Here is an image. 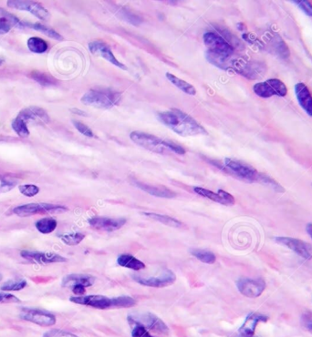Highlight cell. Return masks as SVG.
I'll list each match as a JSON object with an SVG mask.
<instances>
[{
    "label": "cell",
    "mask_w": 312,
    "mask_h": 337,
    "mask_svg": "<svg viewBox=\"0 0 312 337\" xmlns=\"http://www.w3.org/2000/svg\"><path fill=\"white\" fill-rule=\"evenodd\" d=\"M158 120L167 128L182 137L208 135L206 128L184 111L177 109L163 111L158 114Z\"/></svg>",
    "instance_id": "obj_1"
},
{
    "label": "cell",
    "mask_w": 312,
    "mask_h": 337,
    "mask_svg": "<svg viewBox=\"0 0 312 337\" xmlns=\"http://www.w3.org/2000/svg\"><path fill=\"white\" fill-rule=\"evenodd\" d=\"M119 99V93L91 89L82 96L81 102L86 106H92L98 109H109L117 105Z\"/></svg>",
    "instance_id": "obj_2"
},
{
    "label": "cell",
    "mask_w": 312,
    "mask_h": 337,
    "mask_svg": "<svg viewBox=\"0 0 312 337\" xmlns=\"http://www.w3.org/2000/svg\"><path fill=\"white\" fill-rule=\"evenodd\" d=\"M225 167L234 176L249 182L262 181L264 177L249 164L232 159H225Z\"/></svg>",
    "instance_id": "obj_3"
},
{
    "label": "cell",
    "mask_w": 312,
    "mask_h": 337,
    "mask_svg": "<svg viewBox=\"0 0 312 337\" xmlns=\"http://www.w3.org/2000/svg\"><path fill=\"white\" fill-rule=\"evenodd\" d=\"M204 42L208 47V52L219 57L229 58L234 54L235 48L229 42L214 32H208L204 35Z\"/></svg>",
    "instance_id": "obj_4"
},
{
    "label": "cell",
    "mask_w": 312,
    "mask_h": 337,
    "mask_svg": "<svg viewBox=\"0 0 312 337\" xmlns=\"http://www.w3.org/2000/svg\"><path fill=\"white\" fill-rule=\"evenodd\" d=\"M130 138L135 144L144 148L145 150L154 151L156 153L164 154L169 151L165 146L164 140H162L155 135L141 132V131H133L130 134Z\"/></svg>",
    "instance_id": "obj_5"
},
{
    "label": "cell",
    "mask_w": 312,
    "mask_h": 337,
    "mask_svg": "<svg viewBox=\"0 0 312 337\" xmlns=\"http://www.w3.org/2000/svg\"><path fill=\"white\" fill-rule=\"evenodd\" d=\"M67 208L60 205L48 204H29L17 206L13 210V212L19 217H29L36 214L58 213L67 211Z\"/></svg>",
    "instance_id": "obj_6"
},
{
    "label": "cell",
    "mask_w": 312,
    "mask_h": 337,
    "mask_svg": "<svg viewBox=\"0 0 312 337\" xmlns=\"http://www.w3.org/2000/svg\"><path fill=\"white\" fill-rule=\"evenodd\" d=\"M253 90L259 97L264 99L271 98L275 95L285 97L288 93L287 86L277 79H270L265 82H259L255 84Z\"/></svg>",
    "instance_id": "obj_7"
},
{
    "label": "cell",
    "mask_w": 312,
    "mask_h": 337,
    "mask_svg": "<svg viewBox=\"0 0 312 337\" xmlns=\"http://www.w3.org/2000/svg\"><path fill=\"white\" fill-rule=\"evenodd\" d=\"M128 318L138 323L141 326L145 327L148 331L150 330V331L162 334V335H167L169 333L168 326L162 322V320L151 313L129 315Z\"/></svg>",
    "instance_id": "obj_8"
},
{
    "label": "cell",
    "mask_w": 312,
    "mask_h": 337,
    "mask_svg": "<svg viewBox=\"0 0 312 337\" xmlns=\"http://www.w3.org/2000/svg\"><path fill=\"white\" fill-rule=\"evenodd\" d=\"M20 318L41 326H52L56 324L55 315L38 309H22Z\"/></svg>",
    "instance_id": "obj_9"
},
{
    "label": "cell",
    "mask_w": 312,
    "mask_h": 337,
    "mask_svg": "<svg viewBox=\"0 0 312 337\" xmlns=\"http://www.w3.org/2000/svg\"><path fill=\"white\" fill-rule=\"evenodd\" d=\"M133 279L135 280L140 285L149 286V287H156V288H162L166 287L169 285H173L176 280L175 274L171 270H164L160 275L157 277H144V276H133Z\"/></svg>",
    "instance_id": "obj_10"
},
{
    "label": "cell",
    "mask_w": 312,
    "mask_h": 337,
    "mask_svg": "<svg viewBox=\"0 0 312 337\" xmlns=\"http://www.w3.org/2000/svg\"><path fill=\"white\" fill-rule=\"evenodd\" d=\"M238 291L245 296L256 298L262 295L266 289V283L262 279L242 278L237 282Z\"/></svg>",
    "instance_id": "obj_11"
},
{
    "label": "cell",
    "mask_w": 312,
    "mask_h": 337,
    "mask_svg": "<svg viewBox=\"0 0 312 337\" xmlns=\"http://www.w3.org/2000/svg\"><path fill=\"white\" fill-rule=\"evenodd\" d=\"M277 244L284 245L289 249L293 251L295 253L301 256L304 259H311L312 257V246L306 242H303L299 239L290 238L279 236L275 239Z\"/></svg>",
    "instance_id": "obj_12"
},
{
    "label": "cell",
    "mask_w": 312,
    "mask_h": 337,
    "mask_svg": "<svg viewBox=\"0 0 312 337\" xmlns=\"http://www.w3.org/2000/svg\"><path fill=\"white\" fill-rule=\"evenodd\" d=\"M7 6L18 10H26L32 13L37 18L41 20H48L50 18V13L41 4L32 1H8Z\"/></svg>",
    "instance_id": "obj_13"
},
{
    "label": "cell",
    "mask_w": 312,
    "mask_h": 337,
    "mask_svg": "<svg viewBox=\"0 0 312 337\" xmlns=\"http://www.w3.org/2000/svg\"><path fill=\"white\" fill-rule=\"evenodd\" d=\"M89 49L91 53H93L94 56H100L107 61H109L111 64L120 68L121 70H126L127 68L125 65L121 63L117 58L114 57L113 53L110 50V47L102 41H93L89 44Z\"/></svg>",
    "instance_id": "obj_14"
},
{
    "label": "cell",
    "mask_w": 312,
    "mask_h": 337,
    "mask_svg": "<svg viewBox=\"0 0 312 337\" xmlns=\"http://www.w3.org/2000/svg\"><path fill=\"white\" fill-rule=\"evenodd\" d=\"M70 302L77 304H82L87 306H92L96 309L107 310L111 309V299L104 295H82V296H73L69 298Z\"/></svg>",
    "instance_id": "obj_15"
},
{
    "label": "cell",
    "mask_w": 312,
    "mask_h": 337,
    "mask_svg": "<svg viewBox=\"0 0 312 337\" xmlns=\"http://www.w3.org/2000/svg\"><path fill=\"white\" fill-rule=\"evenodd\" d=\"M20 255L22 256L24 259H26V260H29L31 262H38L41 264H48V263H54V262H64L67 261L66 258L56 254V253H53L23 251V252H21Z\"/></svg>",
    "instance_id": "obj_16"
},
{
    "label": "cell",
    "mask_w": 312,
    "mask_h": 337,
    "mask_svg": "<svg viewBox=\"0 0 312 337\" xmlns=\"http://www.w3.org/2000/svg\"><path fill=\"white\" fill-rule=\"evenodd\" d=\"M125 222H126L125 219L121 218L112 219L106 217H93L89 221L90 225L94 229L106 232H113L116 230H119L125 224Z\"/></svg>",
    "instance_id": "obj_17"
},
{
    "label": "cell",
    "mask_w": 312,
    "mask_h": 337,
    "mask_svg": "<svg viewBox=\"0 0 312 337\" xmlns=\"http://www.w3.org/2000/svg\"><path fill=\"white\" fill-rule=\"evenodd\" d=\"M194 191L202 197L208 198L213 202L223 204V205H226V206H232L236 203L235 198L233 197L230 193L225 192L223 190H219L217 193H215V192L209 191L207 189H204V188L196 187L194 189Z\"/></svg>",
    "instance_id": "obj_18"
},
{
    "label": "cell",
    "mask_w": 312,
    "mask_h": 337,
    "mask_svg": "<svg viewBox=\"0 0 312 337\" xmlns=\"http://www.w3.org/2000/svg\"><path fill=\"white\" fill-rule=\"evenodd\" d=\"M268 317L258 313L249 314L244 322L242 326L239 328L238 334L241 337H254L255 332L258 325L261 322H266Z\"/></svg>",
    "instance_id": "obj_19"
},
{
    "label": "cell",
    "mask_w": 312,
    "mask_h": 337,
    "mask_svg": "<svg viewBox=\"0 0 312 337\" xmlns=\"http://www.w3.org/2000/svg\"><path fill=\"white\" fill-rule=\"evenodd\" d=\"M296 97L301 108L312 117V96L304 83H298L295 86Z\"/></svg>",
    "instance_id": "obj_20"
},
{
    "label": "cell",
    "mask_w": 312,
    "mask_h": 337,
    "mask_svg": "<svg viewBox=\"0 0 312 337\" xmlns=\"http://www.w3.org/2000/svg\"><path fill=\"white\" fill-rule=\"evenodd\" d=\"M94 282H95V279L92 275L74 273V274H69L66 277H64L61 285L62 287L72 289L76 285H82L84 287L92 286L94 284Z\"/></svg>",
    "instance_id": "obj_21"
},
{
    "label": "cell",
    "mask_w": 312,
    "mask_h": 337,
    "mask_svg": "<svg viewBox=\"0 0 312 337\" xmlns=\"http://www.w3.org/2000/svg\"><path fill=\"white\" fill-rule=\"evenodd\" d=\"M17 117H19L26 123L33 122H42L46 123L50 121V118L48 116L46 111L37 107H30L29 109L24 110Z\"/></svg>",
    "instance_id": "obj_22"
},
{
    "label": "cell",
    "mask_w": 312,
    "mask_h": 337,
    "mask_svg": "<svg viewBox=\"0 0 312 337\" xmlns=\"http://www.w3.org/2000/svg\"><path fill=\"white\" fill-rule=\"evenodd\" d=\"M134 185L138 187L139 189L145 191V192L152 194L154 196L160 198H166V199H173V198L176 196V194L174 192H172L171 190H169L168 188L164 186H161V185H150V184H145L143 182H139V181H135Z\"/></svg>",
    "instance_id": "obj_23"
},
{
    "label": "cell",
    "mask_w": 312,
    "mask_h": 337,
    "mask_svg": "<svg viewBox=\"0 0 312 337\" xmlns=\"http://www.w3.org/2000/svg\"><path fill=\"white\" fill-rule=\"evenodd\" d=\"M14 27L21 28L23 27V23L10 13L0 8V35L8 33Z\"/></svg>",
    "instance_id": "obj_24"
},
{
    "label": "cell",
    "mask_w": 312,
    "mask_h": 337,
    "mask_svg": "<svg viewBox=\"0 0 312 337\" xmlns=\"http://www.w3.org/2000/svg\"><path fill=\"white\" fill-rule=\"evenodd\" d=\"M117 262L121 267L129 268L134 271L144 270L145 268L144 262L130 254H121L119 256Z\"/></svg>",
    "instance_id": "obj_25"
},
{
    "label": "cell",
    "mask_w": 312,
    "mask_h": 337,
    "mask_svg": "<svg viewBox=\"0 0 312 337\" xmlns=\"http://www.w3.org/2000/svg\"><path fill=\"white\" fill-rule=\"evenodd\" d=\"M166 78H167L169 82H171L175 87H178L183 92L188 94V95H192V96H195L197 94L196 87H194L193 85L189 84L188 82H185V81L181 80L179 78H177L176 76L173 75V74L167 72L166 73Z\"/></svg>",
    "instance_id": "obj_26"
},
{
    "label": "cell",
    "mask_w": 312,
    "mask_h": 337,
    "mask_svg": "<svg viewBox=\"0 0 312 337\" xmlns=\"http://www.w3.org/2000/svg\"><path fill=\"white\" fill-rule=\"evenodd\" d=\"M145 216L149 217L153 220L161 222L162 224H165L168 226L174 227V228H184L185 225L181 222V221L173 219L172 217L167 215H162V214H157V213H153V212H145L144 213Z\"/></svg>",
    "instance_id": "obj_27"
},
{
    "label": "cell",
    "mask_w": 312,
    "mask_h": 337,
    "mask_svg": "<svg viewBox=\"0 0 312 337\" xmlns=\"http://www.w3.org/2000/svg\"><path fill=\"white\" fill-rule=\"evenodd\" d=\"M57 226H58L57 221L53 218H51V217L43 218V219H41L40 221L36 222L37 230L43 234H49V233L54 232Z\"/></svg>",
    "instance_id": "obj_28"
},
{
    "label": "cell",
    "mask_w": 312,
    "mask_h": 337,
    "mask_svg": "<svg viewBox=\"0 0 312 337\" xmlns=\"http://www.w3.org/2000/svg\"><path fill=\"white\" fill-rule=\"evenodd\" d=\"M271 47L273 48V52L277 54V56H280L281 58H289V47H287L286 43L281 40L280 37H278L277 35L273 37Z\"/></svg>",
    "instance_id": "obj_29"
},
{
    "label": "cell",
    "mask_w": 312,
    "mask_h": 337,
    "mask_svg": "<svg viewBox=\"0 0 312 337\" xmlns=\"http://www.w3.org/2000/svg\"><path fill=\"white\" fill-rule=\"evenodd\" d=\"M23 26H27V27H29L31 29H36L38 31H40L41 33L45 34V35L52 38V39H54L56 41H62L63 38L62 36L59 35L58 32H56L54 29H50L48 28L46 26L42 25V24L40 23H25L23 24Z\"/></svg>",
    "instance_id": "obj_30"
},
{
    "label": "cell",
    "mask_w": 312,
    "mask_h": 337,
    "mask_svg": "<svg viewBox=\"0 0 312 337\" xmlns=\"http://www.w3.org/2000/svg\"><path fill=\"white\" fill-rule=\"evenodd\" d=\"M28 47L30 51L41 54V53L46 52L48 49V44L46 41L41 40L40 38L33 37V38H30L28 41Z\"/></svg>",
    "instance_id": "obj_31"
},
{
    "label": "cell",
    "mask_w": 312,
    "mask_h": 337,
    "mask_svg": "<svg viewBox=\"0 0 312 337\" xmlns=\"http://www.w3.org/2000/svg\"><path fill=\"white\" fill-rule=\"evenodd\" d=\"M30 78L42 86H52L57 83V81L53 77L45 73H41L40 71H33L32 73H30Z\"/></svg>",
    "instance_id": "obj_32"
},
{
    "label": "cell",
    "mask_w": 312,
    "mask_h": 337,
    "mask_svg": "<svg viewBox=\"0 0 312 337\" xmlns=\"http://www.w3.org/2000/svg\"><path fill=\"white\" fill-rule=\"evenodd\" d=\"M135 300L130 296L116 297L111 299V309L130 308L135 305Z\"/></svg>",
    "instance_id": "obj_33"
},
{
    "label": "cell",
    "mask_w": 312,
    "mask_h": 337,
    "mask_svg": "<svg viewBox=\"0 0 312 337\" xmlns=\"http://www.w3.org/2000/svg\"><path fill=\"white\" fill-rule=\"evenodd\" d=\"M191 253L195 256L199 261L208 263V264H213L216 260V257L214 253L210 251L207 250H193Z\"/></svg>",
    "instance_id": "obj_34"
},
{
    "label": "cell",
    "mask_w": 312,
    "mask_h": 337,
    "mask_svg": "<svg viewBox=\"0 0 312 337\" xmlns=\"http://www.w3.org/2000/svg\"><path fill=\"white\" fill-rule=\"evenodd\" d=\"M128 322L130 326L132 327V337H154L151 336L150 333L145 327L141 326L138 323L129 318H128Z\"/></svg>",
    "instance_id": "obj_35"
},
{
    "label": "cell",
    "mask_w": 312,
    "mask_h": 337,
    "mask_svg": "<svg viewBox=\"0 0 312 337\" xmlns=\"http://www.w3.org/2000/svg\"><path fill=\"white\" fill-rule=\"evenodd\" d=\"M84 238H85V235L81 233H69V234H64L62 236H60V239L64 244L69 246H74V245L81 244Z\"/></svg>",
    "instance_id": "obj_36"
},
{
    "label": "cell",
    "mask_w": 312,
    "mask_h": 337,
    "mask_svg": "<svg viewBox=\"0 0 312 337\" xmlns=\"http://www.w3.org/2000/svg\"><path fill=\"white\" fill-rule=\"evenodd\" d=\"M12 128L21 137H28L29 135V129L27 123L22 121L19 117H17L14 122H12Z\"/></svg>",
    "instance_id": "obj_37"
},
{
    "label": "cell",
    "mask_w": 312,
    "mask_h": 337,
    "mask_svg": "<svg viewBox=\"0 0 312 337\" xmlns=\"http://www.w3.org/2000/svg\"><path fill=\"white\" fill-rule=\"evenodd\" d=\"M17 180L11 177L0 176V193L9 192L17 185Z\"/></svg>",
    "instance_id": "obj_38"
},
{
    "label": "cell",
    "mask_w": 312,
    "mask_h": 337,
    "mask_svg": "<svg viewBox=\"0 0 312 337\" xmlns=\"http://www.w3.org/2000/svg\"><path fill=\"white\" fill-rule=\"evenodd\" d=\"M27 285V282L25 280H11L6 282V284L2 285V291H20L24 289Z\"/></svg>",
    "instance_id": "obj_39"
},
{
    "label": "cell",
    "mask_w": 312,
    "mask_h": 337,
    "mask_svg": "<svg viewBox=\"0 0 312 337\" xmlns=\"http://www.w3.org/2000/svg\"><path fill=\"white\" fill-rule=\"evenodd\" d=\"M19 191L27 197H33L40 192V188L34 184H25L19 186Z\"/></svg>",
    "instance_id": "obj_40"
},
{
    "label": "cell",
    "mask_w": 312,
    "mask_h": 337,
    "mask_svg": "<svg viewBox=\"0 0 312 337\" xmlns=\"http://www.w3.org/2000/svg\"><path fill=\"white\" fill-rule=\"evenodd\" d=\"M296 5H298L302 11L304 12L309 17H312V4L311 1L307 0H298L292 1Z\"/></svg>",
    "instance_id": "obj_41"
},
{
    "label": "cell",
    "mask_w": 312,
    "mask_h": 337,
    "mask_svg": "<svg viewBox=\"0 0 312 337\" xmlns=\"http://www.w3.org/2000/svg\"><path fill=\"white\" fill-rule=\"evenodd\" d=\"M43 337H79L76 335H73L69 332L58 330V329H53L51 331H48L44 334Z\"/></svg>",
    "instance_id": "obj_42"
},
{
    "label": "cell",
    "mask_w": 312,
    "mask_h": 337,
    "mask_svg": "<svg viewBox=\"0 0 312 337\" xmlns=\"http://www.w3.org/2000/svg\"><path fill=\"white\" fill-rule=\"evenodd\" d=\"M164 143H165V146L167 147L168 150L169 151H172L178 154V155H184L185 153V150L182 147V146L173 142L172 140H164Z\"/></svg>",
    "instance_id": "obj_43"
},
{
    "label": "cell",
    "mask_w": 312,
    "mask_h": 337,
    "mask_svg": "<svg viewBox=\"0 0 312 337\" xmlns=\"http://www.w3.org/2000/svg\"><path fill=\"white\" fill-rule=\"evenodd\" d=\"M72 123H73L74 127H75L81 134L85 135L87 137H93V130L89 128L87 125H85V124H83V123L81 122H77V121H73Z\"/></svg>",
    "instance_id": "obj_44"
},
{
    "label": "cell",
    "mask_w": 312,
    "mask_h": 337,
    "mask_svg": "<svg viewBox=\"0 0 312 337\" xmlns=\"http://www.w3.org/2000/svg\"><path fill=\"white\" fill-rule=\"evenodd\" d=\"M302 326L312 335V312H308L301 317Z\"/></svg>",
    "instance_id": "obj_45"
},
{
    "label": "cell",
    "mask_w": 312,
    "mask_h": 337,
    "mask_svg": "<svg viewBox=\"0 0 312 337\" xmlns=\"http://www.w3.org/2000/svg\"><path fill=\"white\" fill-rule=\"evenodd\" d=\"M18 302V299L11 295L0 294V302Z\"/></svg>",
    "instance_id": "obj_46"
},
{
    "label": "cell",
    "mask_w": 312,
    "mask_h": 337,
    "mask_svg": "<svg viewBox=\"0 0 312 337\" xmlns=\"http://www.w3.org/2000/svg\"><path fill=\"white\" fill-rule=\"evenodd\" d=\"M72 292L73 294L76 295H80V296H82L84 294H85V287L82 286V285H76L73 288H72Z\"/></svg>",
    "instance_id": "obj_47"
},
{
    "label": "cell",
    "mask_w": 312,
    "mask_h": 337,
    "mask_svg": "<svg viewBox=\"0 0 312 337\" xmlns=\"http://www.w3.org/2000/svg\"><path fill=\"white\" fill-rule=\"evenodd\" d=\"M71 111H72L73 113H77V114H80V115H84V116H86L87 115L83 111H80V110H77V109H73V110H71Z\"/></svg>",
    "instance_id": "obj_48"
},
{
    "label": "cell",
    "mask_w": 312,
    "mask_h": 337,
    "mask_svg": "<svg viewBox=\"0 0 312 337\" xmlns=\"http://www.w3.org/2000/svg\"><path fill=\"white\" fill-rule=\"evenodd\" d=\"M307 232L311 235V237L312 238V223L309 224V225L307 226Z\"/></svg>",
    "instance_id": "obj_49"
},
{
    "label": "cell",
    "mask_w": 312,
    "mask_h": 337,
    "mask_svg": "<svg viewBox=\"0 0 312 337\" xmlns=\"http://www.w3.org/2000/svg\"><path fill=\"white\" fill-rule=\"evenodd\" d=\"M1 63H2V60H1V59H0V64H1Z\"/></svg>",
    "instance_id": "obj_50"
}]
</instances>
